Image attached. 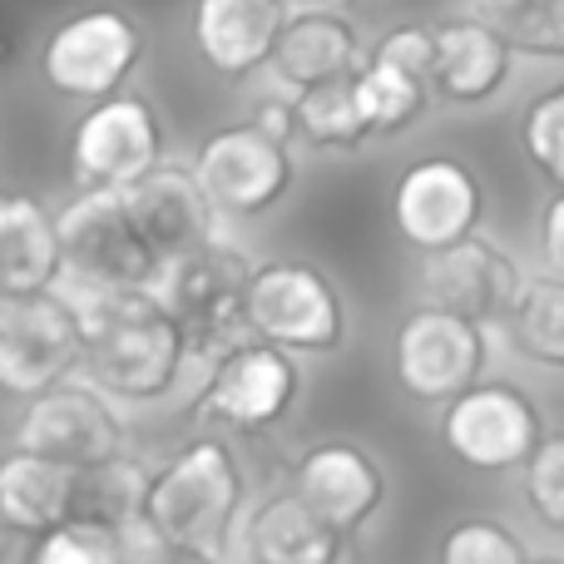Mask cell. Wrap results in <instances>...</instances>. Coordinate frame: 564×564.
I'll list each match as a JSON object with an SVG mask.
<instances>
[{"mask_svg":"<svg viewBox=\"0 0 564 564\" xmlns=\"http://www.w3.org/2000/svg\"><path fill=\"white\" fill-rule=\"evenodd\" d=\"M65 297L85 322V361H79L85 381H95L119 406H149L178 387L194 341L154 288L65 292Z\"/></svg>","mask_w":564,"mask_h":564,"instance_id":"1","label":"cell"},{"mask_svg":"<svg viewBox=\"0 0 564 564\" xmlns=\"http://www.w3.org/2000/svg\"><path fill=\"white\" fill-rule=\"evenodd\" d=\"M248 496V476L238 466L234 446L218 436H198L154 470L144 510V540L159 545H198L224 550L238 510Z\"/></svg>","mask_w":564,"mask_h":564,"instance_id":"2","label":"cell"},{"mask_svg":"<svg viewBox=\"0 0 564 564\" xmlns=\"http://www.w3.org/2000/svg\"><path fill=\"white\" fill-rule=\"evenodd\" d=\"M59 218V253H65V278L59 292H139L159 288V253L144 243L134 214L124 204V188H95L85 184Z\"/></svg>","mask_w":564,"mask_h":564,"instance_id":"3","label":"cell"},{"mask_svg":"<svg viewBox=\"0 0 564 564\" xmlns=\"http://www.w3.org/2000/svg\"><path fill=\"white\" fill-rule=\"evenodd\" d=\"M248 282H253V258L238 243H228L224 234L208 238L204 248L174 258V263L159 273V302L184 322L188 341H194V357H218L234 341H248Z\"/></svg>","mask_w":564,"mask_h":564,"instance_id":"4","label":"cell"},{"mask_svg":"<svg viewBox=\"0 0 564 564\" xmlns=\"http://www.w3.org/2000/svg\"><path fill=\"white\" fill-rule=\"evenodd\" d=\"M243 317L253 337L278 341L292 357H332L347 341V307L337 282L302 258H273L253 268Z\"/></svg>","mask_w":564,"mask_h":564,"instance_id":"5","label":"cell"},{"mask_svg":"<svg viewBox=\"0 0 564 564\" xmlns=\"http://www.w3.org/2000/svg\"><path fill=\"white\" fill-rule=\"evenodd\" d=\"M85 361V322L59 288L0 292V391L40 397Z\"/></svg>","mask_w":564,"mask_h":564,"instance_id":"6","label":"cell"},{"mask_svg":"<svg viewBox=\"0 0 564 564\" xmlns=\"http://www.w3.org/2000/svg\"><path fill=\"white\" fill-rule=\"evenodd\" d=\"M490 361V327L460 317L451 307L421 302L397 322L391 337V377L421 406H446L466 387L486 377Z\"/></svg>","mask_w":564,"mask_h":564,"instance_id":"7","label":"cell"},{"mask_svg":"<svg viewBox=\"0 0 564 564\" xmlns=\"http://www.w3.org/2000/svg\"><path fill=\"white\" fill-rule=\"evenodd\" d=\"M144 59V30L119 6H89L65 15L40 45V75L65 99H105L129 85Z\"/></svg>","mask_w":564,"mask_h":564,"instance_id":"8","label":"cell"},{"mask_svg":"<svg viewBox=\"0 0 564 564\" xmlns=\"http://www.w3.org/2000/svg\"><path fill=\"white\" fill-rule=\"evenodd\" d=\"M441 441L466 470L506 476L535 456V446L545 441V416L525 387L480 377L476 387L441 406Z\"/></svg>","mask_w":564,"mask_h":564,"instance_id":"9","label":"cell"},{"mask_svg":"<svg viewBox=\"0 0 564 564\" xmlns=\"http://www.w3.org/2000/svg\"><path fill=\"white\" fill-rule=\"evenodd\" d=\"M194 174L208 188V198H214L218 218L248 224V218L273 214L282 198H288L297 164H292V149L282 139L258 129L253 119H243V124L214 129L198 144Z\"/></svg>","mask_w":564,"mask_h":564,"instance_id":"10","label":"cell"},{"mask_svg":"<svg viewBox=\"0 0 564 564\" xmlns=\"http://www.w3.org/2000/svg\"><path fill=\"white\" fill-rule=\"evenodd\" d=\"M297 391H302L297 357L288 347H278V341L248 337L214 357L204 391H198V416L258 436V431H273L297 406Z\"/></svg>","mask_w":564,"mask_h":564,"instance_id":"11","label":"cell"},{"mask_svg":"<svg viewBox=\"0 0 564 564\" xmlns=\"http://www.w3.org/2000/svg\"><path fill=\"white\" fill-rule=\"evenodd\" d=\"M15 446L65 460L75 470H95L129 451V426L119 416V401L105 397L95 381H59L30 397L15 426Z\"/></svg>","mask_w":564,"mask_h":564,"instance_id":"12","label":"cell"},{"mask_svg":"<svg viewBox=\"0 0 564 564\" xmlns=\"http://www.w3.org/2000/svg\"><path fill=\"white\" fill-rule=\"evenodd\" d=\"M480 218H486V188H480L476 169L460 164L456 154L416 159L401 169L397 188H391V224H397L401 243L416 248L421 258L480 234Z\"/></svg>","mask_w":564,"mask_h":564,"instance_id":"13","label":"cell"},{"mask_svg":"<svg viewBox=\"0 0 564 564\" xmlns=\"http://www.w3.org/2000/svg\"><path fill=\"white\" fill-rule=\"evenodd\" d=\"M164 159V124L144 95H105L69 129V169L79 184L129 188Z\"/></svg>","mask_w":564,"mask_h":564,"instance_id":"14","label":"cell"},{"mask_svg":"<svg viewBox=\"0 0 564 564\" xmlns=\"http://www.w3.org/2000/svg\"><path fill=\"white\" fill-rule=\"evenodd\" d=\"M520 288H525L520 263L480 234L421 258V297L460 312V317L480 322V327H506Z\"/></svg>","mask_w":564,"mask_h":564,"instance_id":"15","label":"cell"},{"mask_svg":"<svg viewBox=\"0 0 564 564\" xmlns=\"http://www.w3.org/2000/svg\"><path fill=\"white\" fill-rule=\"evenodd\" d=\"M124 204L134 214L144 243L159 253V263H174V258L204 248L208 238H218V208L208 198V188L198 184L194 164H164L159 159L149 174H139L124 188Z\"/></svg>","mask_w":564,"mask_h":564,"instance_id":"16","label":"cell"},{"mask_svg":"<svg viewBox=\"0 0 564 564\" xmlns=\"http://www.w3.org/2000/svg\"><path fill=\"white\" fill-rule=\"evenodd\" d=\"M292 490L341 535H357L387 506V470L357 441H317L292 466Z\"/></svg>","mask_w":564,"mask_h":564,"instance_id":"17","label":"cell"},{"mask_svg":"<svg viewBox=\"0 0 564 564\" xmlns=\"http://www.w3.org/2000/svg\"><path fill=\"white\" fill-rule=\"evenodd\" d=\"M282 25H288L282 0H194L188 15L194 50L224 79H248L268 69Z\"/></svg>","mask_w":564,"mask_h":564,"instance_id":"18","label":"cell"},{"mask_svg":"<svg viewBox=\"0 0 564 564\" xmlns=\"http://www.w3.org/2000/svg\"><path fill=\"white\" fill-rule=\"evenodd\" d=\"M436 59H431V89L441 105H490L506 89L516 50L496 35L480 15H446L436 20Z\"/></svg>","mask_w":564,"mask_h":564,"instance_id":"19","label":"cell"},{"mask_svg":"<svg viewBox=\"0 0 564 564\" xmlns=\"http://www.w3.org/2000/svg\"><path fill=\"white\" fill-rule=\"evenodd\" d=\"M361 59H367V45H361V30L351 25L347 10L307 6V10H288V25H282L268 69H273L278 89L297 95V89L351 75Z\"/></svg>","mask_w":564,"mask_h":564,"instance_id":"20","label":"cell"},{"mask_svg":"<svg viewBox=\"0 0 564 564\" xmlns=\"http://www.w3.org/2000/svg\"><path fill=\"white\" fill-rule=\"evenodd\" d=\"M79 486L85 470L15 446L0 460V525L20 535H45L79 516Z\"/></svg>","mask_w":564,"mask_h":564,"instance_id":"21","label":"cell"},{"mask_svg":"<svg viewBox=\"0 0 564 564\" xmlns=\"http://www.w3.org/2000/svg\"><path fill=\"white\" fill-rule=\"evenodd\" d=\"M347 540L337 525L317 516L297 490L268 496L243 525V555L248 564H341Z\"/></svg>","mask_w":564,"mask_h":564,"instance_id":"22","label":"cell"},{"mask_svg":"<svg viewBox=\"0 0 564 564\" xmlns=\"http://www.w3.org/2000/svg\"><path fill=\"white\" fill-rule=\"evenodd\" d=\"M65 278L59 218L35 194H0V292H45Z\"/></svg>","mask_w":564,"mask_h":564,"instance_id":"23","label":"cell"},{"mask_svg":"<svg viewBox=\"0 0 564 564\" xmlns=\"http://www.w3.org/2000/svg\"><path fill=\"white\" fill-rule=\"evenodd\" d=\"M357 99H361V115H367V129L371 139H391V134H406L426 105L431 95V79L416 75V69L397 65V59H381L367 50V59L357 65Z\"/></svg>","mask_w":564,"mask_h":564,"instance_id":"24","label":"cell"},{"mask_svg":"<svg viewBox=\"0 0 564 564\" xmlns=\"http://www.w3.org/2000/svg\"><path fill=\"white\" fill-rule=\"evenodd\" d=\"M530 367L564 371V273H535L525 278L506 327H500Z\"/></svg>","mask_w":564,"mask_h":564,"instance_id":"25","label":"cell"},{"mask_svg":"<svg viewBox=\"0 0 564 564\" xmlns=\"http://www.w3.org/2000/svg\"><path fill=\"white\" fill-rule=\"evenodd\" d=\"M351 75H357V69H351ZM351 75L292 95L302 144L322 149V154H351V149H361L371 139L367 115H361V99H357V79Z\"/></svg>","mask_w":564,"mask_h":564,"instance_id":"26","label":"cell"},{"mask_svg":"<svg viewBox=\"0 0 564 564\" xmlns=\"http://www.w3.org/2000/svg\"><path fill=\"white\" fill-rule=\"evenodd\" d=\"M149 486H154V470L124 451V456L85 470V486H79V516L105 520V525H115L124 540H134V535L144 540Z\"/></svg>","mask_w":564,"mask_h":564,"instance_id":"27","label":"cell"},{"mask_svg":"<svg viewBox=\"0 0 564 564\" xmlns=\"http://www.w3.org/2000/svg\"><path fill=\"white\" fill-rule=\"evenodd\" d=\"M516 55L564 59V0H466Z\"/></svg>","mask_w":564,"mask_h":564,"instance_id":"28","label":"cell"},{"mask_svg":"<svg viewBox=\"0 0 564 564\" xmlns=\"http://www.w3.org/2000/svg\"><path fill=\"white\" fill-rule=\"evenodd\" d=\"M129 540L95 516H69L65 525L30 540V564H124Z\"/></svg>","mask_w":564,"mask_h":564,"instance_id":"29","label":"cell"},{"mask_svg":"<svg viewBox=\"0 0 564 564\" xmlns=\"http://www.w3.org/2000/svg\"><path fill=\"white\" fill-rule=\"evenodd\" d=\"M530 550L506 520L490 516H470L456 520V525L441 535L436 564H525Z\"/></svg>","mask_w":564,"mask_h":564,"instance_id":"30","label":"cell"},{"mask_svg":"<svg viewBox=\"0 0 564 564\" xmlns=\"http://www.w3.org/2000/svg\"><path fill=\"white\" fill-rule=\"evenodd\" d=\"M520 149H525V159L550 184L564 188V85L545 89L540 99L525 105V115H520Z\"/></svg>","mask_w":564,"mask_h":564,"instance_id":"31","label":"cell"},{"mask_svg":"<svg viewBox=\"0 0 564 564\" xmlns=\"http://www.w3.org/2000/svg\"><path fill=\"white\" fill-rule=\"evenodd\" d=\"M520 486H525L530 516L545 530L564 535V431H545L535 456L520 466Z\"/></svg>","mask_w":564,"mask_h":564,"instance_id":"32","label":"cell"},{"mask_svg":"<svg viewBox=\"0 0 564 564\" xmlns=\"http://www.w3.org/2000/svg\"><path fill=\"white\" fill-rule=\"evenodd\" d=\"M540 258L550 273H564V188H555V198L540 208Z\"/></svg>","mask_w":564,"mask_h":564,"instance_id":"33","label":"cell"},{"mask_svg":"<svg viewBox=\"0 0 564 564\" xmlns=\"http://www.w3.org/2000/svg\"><path fill=\"white\" fill-rule=\"evenodd\" d=\"M253 124L268 129L273 139H282V144H292L297 139V109H292V95L282 89L278 99H263V105L253 109Z\"/></svg>","mask_w":564,"mask_h":564,"instance_id":"34","label":"cell"},{"mask_svg":"<svg viewBox=\"0 0 564 564\" xmlns=\"http://www.w3.org/2000/svg\"><path fill=\"white\" fill-rule=\"evenodd\" d=\"M139 564H218V550L159 545V540H144V560H139Z\"/></svg>","mask_w":564,"mask_h":564,"instance_id":"35","label":"cell"},{"mask_svg":"<svg viewBox=\"0 0 564 564\" xmlns=\"http://www.w3.org/2000/svg\"><path fill=\"white\" fill-rule=\"evenodd\" d=\"M288 10H307V6H327V10H351V0H282Z\"/></svg>","mask_w":564,"mask_h":564,"instance_id":"36","label":"cell"},{"mask_svg":"<svg viewBox=\"0 0 564 564\" xmlns=\"http://www.w3.org/2000/svg\"><path fill=\"white\" fill-rule=\"evenodd\" d=\"M10 55H15V40H10L6 30H0V65H10Z\"/></svg>","mask_w":564,"mask_h":564,"instance_id":"37","label":"cell"},{"mask_svg":"<svg viewBox=\"0 0 564 564\" xmlns=\"http://www.w3.org/2000/svg\"><path fill=\"white\" fill-rule=\"evenodd\" d=\"M525 564H564V560H560V555H530Z\"/></svg>","mask_w":564,"mask_h":564,"instance_id":"38","label":"cell"}]
</instances>
